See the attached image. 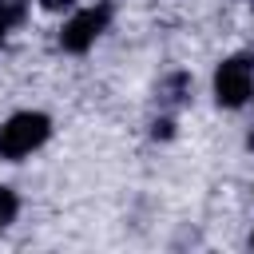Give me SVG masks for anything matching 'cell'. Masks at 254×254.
Returning <instances> with one entry per match:
<instances>
[{
    "instance_id": "7a4b0ae2",
    "label": "cell",
    "mask_w": 254,
    "mask_h": 254,
    "mask_svg": "<svg viewBox=\"0 0 254 254\" xmlns=\"http://www.w3.org/2000/svg\"><path fill=\"white\" fill-rule=\"evenodd\" d=\"M250 99H254V56L250 52L226 56L214 67V103L226 111H238Z\"/></svg>"
},
{
    "instance_id": "52a82bcc",
    "label": "cell",
    "mask_w": 254,
    "mask_h": 254,
    "mask_svg": "<svg viewBox=\"0 0 254 254\" xmlns=\"http://www.w3.org/2000/svg\"><path fill=\"white\" fill-rule=\"evenodd\" d=\"M75 4H79V0H40L44 12H71Z\"/></svg>"
},
{
    "instance_id": "ba28073f",
    "label": "cell",
    "mask_w": 254,
    "mask_h": 254,
    "mask_svg": "<svg viewBox=\"0 0 254 254\" xmlns=\"http://www.w3.org/2000/svg\"><path fill=\"white\" fill-rule=\"evenodd\" d=\"M4 36H8V24H4V20H0V44H4Z\"/></svg>"
},
{
    "instance_id": "6da1fadb",
    "label": "cell",
    "mask_w": 254,
    "mask_h": 254,
    "mask_svg": "<svg viewBox=\"0 0 254 254\" xmlns=\"http://www.w3.org/2000/svg\"><path fill=\"white\" fill-rule=\"evenodd\" d=\"M52 139V119L44 111H16L0 123V159L20 163Z\"/></svg>"
},
{
    "instance_id": "30bf717a",
    "label": "cell",
    "mask_w": 254,
    "mask_h": 254,
    "mask_svg": "<svg viewBox=\"0 0 254 254\" xmlns=\"http://www.w3.org/2000/svg\"><path fill=\"white\" fill-rule=\"evenodd\" d=\"M250 246H254V234H250Z\"/></svg>"
},
{
    "instance_id": "8992f818",
    "label": "cell",
    "mask_w": 254,
    "mask_h": 254,
    "mask_svg": "<svg viewBox=\"0 0 254 254\" xmlns=\"http://www.w3.org/2000/svg\"><path fill=\"white\" fill-rule=\"evenodd\" d=\"M151 135H155V139H171V135H175V115H159L155 127H151Z\"/></svg>"
},
{
    "instance_id": "5b68a950",
    "label": "cell",
    "mask_w": 254,
    "mask_h": 254,
    "mask_svg": "<svg viewBox=\"0 0 254 254\" xmlns=\"http://www.w3.org/2000/svg\"><path fill=\"white\" fill-rule=\"evenodd\" d=\"M16 214H20V194H16L12 187H0V230L12 226Z\"/></svg>"
},
{
    "instance_id": "9c48e42d",
    "label": "cell",
    "mask_w": 254,
    "mask_h": 254,
    "mask_svg": "<svg viewBox=\"0 0 254 254\" xmlns=\"http://www.w3.org/2000/svg\"><path fill=\"white\" fill-rule=\"evenodd\" d=\"M246 147H250V151H254V127H250V139H246Z\"/></svg>"
},
{
    "instance_id": "3957f363",
    "label": "cell",
    "mask_w": 254,
    "mask_h": 254,
    "mask_svg": "<svg viewBox=\"0 0 254 254\" xmlns=\"http://www.w3.org/2000/svg\"><path fill=\"white\" fill-rule=\"evenodd\" d=\"M107 24H111V4H107V0H99V4H91V8H79V12H71V20L60 28V48L71 52V56H83L87 48H95V40L107 32Z\"/></svg>"
},
{
    "instance_id": "277c9868",
    "label": "cell",
    "mask_w": 254,
    "mask_h": 254,
    "mask_svg": "<svg viewBox=\"0 0 254 254\" xmlns=\"http://www.w3.org/2000/svg\"><path fill=\"white\" fill-rule=\"evenodd\" d=\"M190 71H167L163 79H159V87H155V103H159V111L163 115H175L179 107H187L190 103Z\"/></svg>"
}]
</instances>
